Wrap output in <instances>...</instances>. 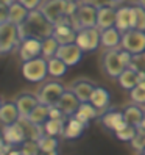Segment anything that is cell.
<instances>
[{"label":"cell","mask_w":145,"mask_h":155,"mask_svg":"<svg viewBox=\"0 0 145 155\" xmlns=\"http://www.w3.org/2000/svg\"><path fill=\"white\" fill-rule=\"evenodd\" d=\"M19 31H20V39H25V38L45 39L53 36L55 25L47 21V17L42 14L41 10H34V11H30L27 21L22 25H19Z\"/></svg>","instance_id":"6da1fadb"},{"label":"cell","mask_w":145,"mask_h":155,"mask_svg":"<svg viewBox=\"0 0 145 155\" xmlns=\"http://www.w3.org/2000/svg\"><path fill=\"white\" fill-rule=\"evenodd\" d=\"M97 13H98V8L89 5L86 2L80 3L77 13L70 17L72 27L77 31L84 30V28H94V27H97Z\"/></svg>","instance_id":"7a4b0ae2"},{"label":"cell","mask_w":145,"mask_h":155,"mask_svg":"<svg viewBox=\"0 0 145 155\" xmlns=\"http://www.w3.org/2000/svg\"><path fill=\"white\" fill-rule=\"evenodd\" d=\"M22 75L31 83H39L49 75V61L44 57H38L22 63Z\"/></svg>","instance_id":"3957f363"},{"label":"cell","mask_w":145,"mask_h":155,"mask_svg":"<svg viewBox=\"0 0 145 155\" xmlns=\"http://www.w3.org/2000/svg\"><path fill=\"white\" fill-rule=\"evenodd\" d=\"M22 42L19 27L11 22H2L0 24V53L6 55L8 52L16 49Z\"/></svg>","instance_id":"277c9868"},{"label":"cell","mask_w":145,"mask_h":155,"mask_svg":"<svg viewBox=\"0 0 145 155\" xmlns=\"http://www.w3.org/2000/svg\"><path fill=\"white\" fill-rule=\"evenodd\" d=\"M64 93L66 89L59 81H45L41 86V89L38 91L36 97H38L39 104H44L47 107H56Z\"/></svg>","instance_id":"5b68a950"},{"label":"cell","mask_w":145,"mask_h":155,"mask_svg":"<svg viewBox=\"0 0 145 155\" xmlns=\"http://www.w3.org/2000/svg\"><path fill=\"white\" fill-rule=\"evenodd\" d=\"M103 69L106 72V75H109L111 78H119L120 74L126 69V64L123 63L120 57V49H111L106 50L103 55Z\"/></svg>","instance_id":"8992f818"},{"label":"cell","mask_w":145,"mask_h":155,"mask_svg":"<svg viewBox=\"0 0 145 155\" xmlns=\"http://www.w3.org/2000/svg\"><path fill=\"white\" fill-rule=\"evenodd\" d=\"M75 44L83 52H94V50H97L98 45L102 44V30H98L97 27H94V28L80 30L77 33Z\"/></svg>","instance_id":"52a82bcc"},{"label":"cell","mask_w":145,"mask_h":155,"mask_svg":"<svg viewBox=\"0 0 145 155\" xmlns=\"http://www.w3.org/2000/svg\"><path fill=\"white\" fill-rule=\"evenodd\" d=\"M120 49L130 52L131 55L145 52V31L140 30H128L122 33V45Z\"/></svg>","instance_id":"ba28073f"},{"label":"cell","mask_w":145,"mask_h":155,"mask_svg":"<svg viewBox=\"0 0 145 155\" xmlns=\"http://www.w3.org/2000/svg\"><path fill=\"white\" fill-rule=\"evenodd\" d=\"M19 55L22 61H30L38 57H42V39L38 38H25L20 42Z\"/></svg>","instance_id":"9c48e42d"},{"label":"cell","mask_w":145,"mask_h":155,"mask_svg":"<svg viewBox=\"0 0 145 155\" xmlns=\"http://www.w3.org/2000/svg\"><path fill=\"white\" fill-rule=\"evenodd\" d=\"M56 58L62 60L66 64L70 66H75L83 60V50H81L78 45L74 44H66V45H59V49L56 52Z\"/></svg>","instance_id":"30bf717a"},{"label":"cell","mask_w":145,"mask_h":155,"mask_svg":"<svg viewBox=\"0 0 145 155\" xmlns=\"http://www.w3.org/2000/svg\"><path fill=\"white\" fill-rule=\"evenodd\" d=\"M102 122L106 129L112 130L114 133H119L122 130H125L128 124L125 121V116H123V111H119V110H109L102 114Z\"/></svg>","instance_id":"8fae6325"},{"label":"cell","mask_w":145,"mask_h":155,"mask_svg":"<svg viewBox=\"0 0 145 155\" xmlns=\"http://www.w3.org/2000/svg\"><path fill=\"white\" fill-rule=\"evenodd\" d=\"M117 21V10L114 6H105V8H98L97 13V28L98 30H106L115 27Z\"/></svg>","instance_id":"7c38bea8"},{"label":"cell","mask_w":145,"mask_h":155,"mask_svg":"<svg viewBox=\"0 0 145 155\" xmlns=\"http://www.w3.org/2000/svg\"><path fill=\"white\" fill-rule=\"evenodd\" d=\"M80 105H81V102L78 100V97L72 93V91H66V93L62 94V97L59 99V102H58L56 107H58L67 117H72V116L78 111Z\"/></svg>","instance_id":"4fadbf2b"},{"label":"cell","mask_w":145,"mask_h":155,"mask_svg":"<svg viewBox=\"0 0 145 155\" xmlns=\"http://www.w3.org/2000/svg\"><path fill=\"white\" fill-rule=\"evenodd\" d=\"M2 136L6 143H10L13 146L16 144H22L27 136H25V132L22 129V125L19 122L16 124H11V125H3V130H2Z\"/></svg>","instance_id":"5bb4252c"},{"label":"cell","mask_w":145,"mask_h":155,"mask_svg":"<svg viewBox=\"0 0 145 155\" xmlns=\"http://www.w3.org/2000/svg\"><path fill=\"white\" fill-rule=\"evenodd\" d=\"M77 30L69 24H62V25H55V31H53V38H55L61 45L66 44H74L77 41Z\"/></svg>","instance_id":"9a60e30c"},{"label":"cell","mask_w":145,"mask_h":155,"mask_svg":"<svg viewBox=\"0 0 145 155\" xmlns=\"http://www.w3.org/2000/svg\"><path fill=\"white\" fill-rule=\"evenodd\" d=\"M90 104H92L100 114L105 113V110L109 108V104H111V96H109V91L106 88H102V86H95V91L92 97H90Z\"/></svg>","instance_id":"2e32d148"},{"label":"cell","mask_w":145,"mask_h":155,"mask_svg":"<svg viewBox=\"0 0 145 155\" xmlns=\"http://www.w3.org/2000/svg\"><path fill=\"white\" fill-rule=\"evenodd\" d=\"M14 102L17 105V110L20 113V117H28L30 113L36 108V105L39 104V100L33 94H20V96H17Z\"/></svg>","instance_id":"e0dca14e"},{"label":"cell","mask_w":145,"mask_h":155,"mask_svg":"<svg viewBox=\"0 0 145 155\" xmlns=\"http://www.w3.org/2000/svg\"><path fill=\"white\" fill-rule=\"evenodd\" d=\"M20 119V113L17 110L16 102H3L0 107V121L3 125H11L16 124Z\"/></svg>","instance_id":"ac0fdd59"},{"label":"cell","mask_w":145,"mask_h":155,"mask_svg":"<svg viewBox=\"0 0 145 155\" xmlns=\"http://www.w3.org/2000/svg\"><path fill=\"white\" fill-rule=\"evenodd\" d=\"M102 45L105 49H119L122 45V31H119L115 27L102 30Z\"/></svg>","instance_id":"d6986e66"},{"label":"cell","mask_w":145,"mask_h":155,"mask_svg":"<svg viewBox=\"0 0 145 155\" xmlns=\"http://www.w3.org/2000/svg\"><path fill=\"white\" fill-rule=\"evenodd\" d=\"M22 129L25 132V136L27 140H33V141H39L42 136L45 135V130H44V125H38V124H33L28 117H20L19 121Z\"/></svg>","instance_id":"ffe728a7"},{"label":"cell","mask_w":145,"mask_h":155,"mask_svg":"<svg viewBox=\"0 0 145 155\" xmlns=\"http://www.w3.org/2000/svg\"><path fill=\"white\" fill-rule=\"evenodd\" d=\"M94 91H95V86L90 83V81H87V80H80V81H77V83L72 86V93L78 97V100L81 104L90 102V97H92Z\"/></svg>","instance_id":"44dd1931"},{"label":"cell","mask_w":145,"mask_h":155,"mask_svg":"<svg viewBox=\"0 0 145 155\" xmlns=\"http://www.w3.org/2000/svg\"><path fill=\"white\" fill-rule=\"evenodd\" d=\"M28 14H30V11L24 5H20L19 2H14L13 5L8 6V22H11L17 27L22 25L27 21Z\"/></svg>","instance_id":"7402d4cb"},{"label":"cell","mask_w":145,"mask_h":155,"mask_svg":"<svg viewBox=\"0 0 145 155\" xmlns=\"http://www.w3.org/2000/svg\"><path fill=\"white\" fill-rule=\"evenodd\" d=\"M98 114H100V111H98L92 104H90V102H84V104L80 105L78 111L74 114V117H75V119H78L80 122L89 125V122L92 121V119H95Z\"/></svg>","instance_id":"603a6c76"},{"label":"cell","mask_w":145,"mask_h":155,"mask_svg":"<svg viewBox=\"0 0 145 155\" xmlns=\"http://www.w3.org/2000/svg\"><path fill=\"white\" fill-rule=\"evenodd\" d=\"M115 28L119 31H122V33L131 30V6H120V8H117Z\"/></svg>","instance_id":"cb8c5ba5"},{"label":"cell","mask_w":145,"mask_h":155,"mask_svg":"<svg viewBox=\"0 0 145 155\" xmlns=\"http://www.w3.org/2000/svg\"><path fill=\"white\" fill-rule=\"evenodd\" d=\"M117 81H119L120 88L128 89V91L134 89L136 86H137V85L140 83V81H139V75H137V72L133 71V69H130V68H126V69L122 72L120 77L117 78Z\"/></svg>","instance_id":"d4e9b609"},{"label":"cell","mask_w":145,"mask_h":155,"mask_svg":"<svg viewBox=\"0 0 145 155\" xmlns=\"http://www.w3.org/2000/svg\"><path fill=\"white\" fill-rule=\"evenodd\" d=\"M86 124L80 122L78 119H75L74 116L69 117L67 122H66V130H64V138H69V140H75V138H80L83 135L84 129H86Z\"/></svg>","instance_id":"484cf974"},{"label":"cell","mask_w":145,"mask_h":155,"mask_svg":"<svg viewBox=\"0 0 145 155\" xmlns=\"http://www.w3.org/2000/svg\"><path fill=\"white\" fill-rule=\"evenodd\" d=\"M123 116H125V121L128 125H133V127H137L142 121H143V111H142V108H139L137 105H130V107H126L125 108V111H123Z\"/></svg>","instance_id":"4316f807"},{"label":"cell","mask_w":145,"mask_h":155,"mask_svg":"<svg viewBox=\"0 0 145 155\" xmlns=\"http://www.w3.org/2000/svg\"><path fill=\"white\" fill-rule=\"evenodd\" d=\"M28 119L33 122V124H38V125H44L50 119V107L44 105V104H38L36 108L30 113Z\"/></svg>","instance_id":"83f0119b"},{"label":"cell","mask_w":145,"mask_h":155,"mask_svg":"<svg viewBox=\"0 0 145 155\" xmlns=\"http://www.w3.org/2000/svg\"><path fill=\"white\" fill-rule=\"evenodd\" d=\"M131 30L145 31V8L140 5L131 6Z\"/></svg>","instance_id":"f1b7e54d"},{"label":"cell","mask_w":145,"mask_h":155,"mask_svg":"<svg viewBox=\"0 0 145 155\" xmlns=\"http://www.w3.org/2000/svg\"><path fill=\"white\" fill-rule=\"evenodd\" d=\"M66 122L67 121H61V119H49L44 124V130L45 135L50 136H64V130H66Z\"/></svg>","instance_id":"f546056e"},{"label":"cell","mask_w":145,"mask_h":155,"mask_svg":"<svg viewBox=\"0 0 145 155\" xmlns=\"http://www.w3.org/2000/svg\"><path fill=\"white\" fill-rule=\"evenodd\" d=\"M47 61H49V75L55 77V78H59V77H62V75H66L69 66H67L62 60L53 57V58H50V60H47Z\"/></svg>","instance_id":"4dcf8cb0"},{"label":"cell","mask_w":145,"mask_h":155,"mask_svg":"<svg viewBox=\"0 0 145 155\" xmlns=\"http://www.w3.org/2000/svg\"><path fill=\"white\" fill-rule=\"evenodd\" d=\"M59 42L53 38V36H50V38H45L42 39V57L45 60H50L53 57H56V52L59 49Z\"/></svg>","instance_id":"1f68e13d"},{"label":"cell","mask_w":145,"mask_h":155,"mask_svg":"<svg viewBox=\"0 0 145 155\" xmlns=\"http://www.w3.org/2000/svg\"><path fill=\"white\" fill-rule=\"evenodd\" d=\"M39 144V149H41V153H49V152H55L58 150V140L55 136H50V135H44L42 138L38 141Z\"/></svg>","instance_id":"d6a6232c"},{"label":"cell","mask_w":145,"mask_h":155,"mask_svg":"<svg viewBox=\"0 0 145 155\" xmlns=\"http://www.w3.org/2000/svg\"><path fill=\"white\" fill-rule=\"evenodd\" d=\"M130 99L134 104H140V105L145 104V81H140L134 89L130 91Z\"/></svg>","instance_id":"836d02e7"},{"label":"cell","mask_w":145,"mask_h":155,"mask_svg":"<svg viewBox=\"0 0 145 155\" xmlns=\"http://www.w3.org/2000/svg\"><path fill=\"white\" fill-rule=\"evenodd\" d=\"M20 152L22 155H41L38 141H33V140H25L20 144Z\"/></svg>","instance_id":"e575fe53"},{"label":"cell","mask_w":145,"mask_h":155,"mask_svg":"<svg viewBox=\"0 0 145 155\" xmlns=\"http://www.w3.org/2000/svg\"><path fill=\"white\" fill-rule=\"evenodd\" d=\"M128 68L136 71L137 74H139V72H145V52L137 53V55H133Z\"/></svg>","instance_id":"d590c367"},{"label":"cell","mask_w":145,"mask_h":155,"mask_svg":"<svg viewBox=\"0 0 145 155\" xmlns=\"http://www.w3.org/2000/svg\"><path fill=\"white\" fill-rule=\"evenodd\" d=\"M136 135H137V129H136V127H133V125H128L125 130L115 133V136H117L120 141H130V143L136 138Z\"/></svg>","instance_id":"8d00e7d4"},{"label":"cell","mask_w":145,"mask_h":155,"mask_svg":"<svg viewBox=\"0 0 145 155\" xmlns=\"http://www.w3.org/2000/svg\"><path fill=\"white\" fill-rule=\"evenodd\" d=\"M131 146H133V149H136L137 152L143 153L145 152V136L143 135H136V138L131 141Z\"/></svg>","instance_id":"74e56055"},{"label":"cell","mask_w":145,"mask_h":155,"mask_svg":"<svg viewBox=\"0 0 145 155\" xmlns=\"http://www.w3.org/2000/svg\"><path fill=\"white\" fill-rule=\"evenodd\" d=\"M20 5H24L28 11H34V10H39L41 5H42V0H17Z\"/></svg>","instance_id":"f35d334b"},{"label":"cell","mask_w":145,"mask_h":155,"mask_svg":"<svg viewBox=\"0 0 145 155\" xmlns=\"http://www.w3.org/2000/svg\"><path fill=\"white\" fill-rule=\"evenodd\" d=\"M83 2L92 5L95 8H105V6H115L117 2H114V0H83Z\"/></svg>","instance_id":"ab89813d"},{"label":"cell","mask_w":145,"mask_h":155,"mask_svg":"<svg viewBox=\"0 0 145 155\" xmlns=\"http://www.w3.org/2000/svg\"><path fill=\"white\" fill-rule=\"evenodd\" d=\"M50 119H61V121H67L69 117L62 113L58 107H50Z\"/></svg>","instance_id":"60d3db41"},{"label":"cell","mask_w":145,"mask_h":155,"mask_svg":"<svg viewBox=\"0 0 145 155\" xmlns=\"http://www.w3.org/2000/svg\"><path fill=\"white\" fill-rule=\"evenodd\" d=\"M13 150V144L6 143L5 140H2V143H0V155H8Z\"/></svg>","instance_id":"b9f144b4"},{"label":"cell","mask_w":145,"mask_h":155,"mask_svg":"<svg viewBox=\"0 0 145 155\" xmlns=\"http://www.w3.org/2000/svg\"><path fill=\"white\" fill-rule=\"evenodd\" d=\"M136 129H137V133H139V135H143V136H145V117H143V121H142L137 127H136Z\"/></svg>","instance_id":"7bdbcfd3"},{"label":"cell","mask_w":145,"mask_h":155,"mask_svg":"<svg viewBox=\"0 0 145 155\" xmlns=\"http://www.w3.org/2000/svg\"><path fill=\"white\" fill-rule=\"evenodd\" d=\"M14 2H17V0H0V6H5V8H8L10 5H13Z\"/></svg>","instance_id":"ee69618b"},{"label":"cell","mask_w":145,"mask_h":155,"mask_svg":"<svg viewBox=\"0 0 145 155\" xmlns=\"http://www.w3.org/2000/svg\"><path fill=\"white\" fill-rule=\"evenodd\" d=\"M8 155H22V152H20V149H13Z\"/></svg>","instance_id":"f6af8a7d"},{"label":"cell","mask_w":145,"mask_h":155,"mask_svg":"<svg viewBox=\"0 0 145 155\" xmlns=\"http://www.w3.org/2000/svg\"><path fill=\"white\" fill-rule=\"evenodd\" d=\"M41 155H58V150H55V152H49V153H41Z\"/></svg>","instance_id":"bcb514c9"},{"label":"cell","mask_w":145,"mask_h":155,"mask_svg":"<svg viewBox=\"0 0 145 155\" xmlns=\"http://www.w3.org/2000/svg\"><path fill=\"white\" fill-rule=\"evenodd\" d=\"M137 2H139V5H140V6H143V8H145V0H137Z\"/></svg>","instance_id":"7dc6e473"},{"label":"cell","mask_w":145,"mask_h":155,"mask_svg":"<svg viewBox=\"0 0 145 155\" xmlns=\"http://www.w3.org/2000/svg\"><path fill=\"white\" fill-rule=\"evenodd\" d=\"M69 2H75V3H78V2H81V0H69Z\"/></svg>","instance_id":"c3c4849f"},{"label":"cell","mask_w":145,"mask_h":155,"mask_svg":"<svg viewBox=\"0 0 145 155\" xmlns=\"http://www.w3.org/2000/svg\"><path fill=\"white\" fill-rule=\"evenodd\" d=\"M114 2H117V3H119V2H120V0H114Z\"/></svg>","instance_id":"681fc988"},{"label":"cell","mask_w":145,"mask_h":155,"mask_svg":"<svg viewBox=\"0 0 145 155\" xmlns=\"http://www.w3.org/2000/svg\"><path fill=\"white\" fill-rule=\"evenodd\" d=\"M143 155H145V152H143Z\"/></svg>","instance_id":"f907efd6"},{"label":"cell","mask_w":145,"mask_h":155,"mask_svg":"<svg viewBox=\"0 0 145 155\" xmlns=\"http://www.w3.org/2000/svg\"><path fill=\"white\" fill-rule=\"evenodd\" d=\"M140 155H143V153H140Z\"/></svg>","instance_id":"816d5d0a"}]
</instances>
